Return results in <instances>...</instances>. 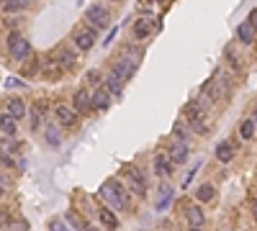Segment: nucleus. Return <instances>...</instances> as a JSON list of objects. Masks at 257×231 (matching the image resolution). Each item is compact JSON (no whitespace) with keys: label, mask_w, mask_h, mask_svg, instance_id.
I'll return each instance as SVG.
<instances>
[{"label":"nucleus","mask_w":257,"mask_h":231,"mask_svg":"<svg viewBox=\"0 0 257 231\" xmlns=\"http://www.w3.org/2000/svg\"><path fill=\"white\" fill-rule=\"evenodd\" d=\"M124 175L129 177V188L137 193V195H144L147 193V177L139 172L137 167H131V164H124Z\"/></svg>","instance_id":"423d86ee"},{"label":"nucleus","mask_w":257,"mask_h":231,"mask_svg":"<svg viewBox=\"0 0 257 231\" xmlns=\"http://www.w3.org/2000/svg\"><path fill=\"white\" fill-rule=\"evenodd\" d=\"M98 221H100L105 229H111V231L118 229V219H116V213H113L111 208H100V211H98Z\"/></svg>","instance_id":"6ab92c4d"},{"label":"nucleus","mask_w":257,"mask_h":231,"mask_svg":"<svg viewBox=\"0 0 257 231\" xmlns=\"http://www.w3.org/2000/svg\"><path fill=\"white\" fill-rule=\"evenodd\" d=\"M111 92L105 90V87H95V92L90 95V100H93V108H98V111H105V108L111 105Z\"/></svg>","instance_id":"ddd939ff"},{"label":"nucleus","mask_w":257,"mask_h":231,"mask_svg":"<svg viewBox=\"0 0 257 231\" xmlns=\"http://www.w3.org/2000/svg\"><path fill=\"white\" fill-rule=\"evenodd\" d=\"M65 219L70 221V226H72L75 231H90V224H87L85 219H80V216L75 213V211H67V216H65Z\"/></svg>","instance_id":"393cba45"},{"label":"nucleus","mask_w":257,"mask_h":231,"mask_svg":"<svg viewBox=\"0 0 257 231\" xmlns=\"http://www.w3.org/2000/svg\"><path fill=\"white\" fill-rule=\"evenodd\" d=\"M172 200H175V188H172V185H162V188H160V200H157L155 208L162 213V211H168L172 206Z\"/></svg>","instance_id":"9b49d317"},{"label":"nucleus","mask_w":257,"mask_h":231,"mask_svg":"<svg viewBox=\"0 0 257 231\" xmlns=\"http://www.w3.org/2000/svg\"><path fill=\"white\" fill-rule=\"evenodd\" d=\"M41 72H44V77H47V80H57V77L62 75V67L57 65V59H44Z\"/></svg>","instance_id":"412c9836"},{"label":"nucleus","mask_w":257,"mask_h":231,"mask_svg":"<svg viewBox=\"0 0 257 231\" xmlns=\"http://www.w3.org/2000/svg\"><path fill=\"white\" fill-rule=\"evenodd\" d=\"M85 82H87V85H93V87H100L103 77H100V72H98V70H90V72L85 75Z\"/></svg>","instance_id":"c756f323"},{"label":"nucleus","mask_w":257,"mask_h":231,"mask_svg":"<svg viewBox=\"0 0 257 231\" xmlns=\"http://www.w3.org/2000/svg\"><path fill=\"white\" fill-rule=\"evenodd\" d=\"M239 134H242V139H252L255 136V123L245 121V123H242V129H239Z\"/></svg>","instance_id":"2f4dec72"},{"label":"nucleus","mask_w":257,"mask_h":231,"mask_svg":"<svg viewBox=\"0 0 257 231\" xmlns=\"http://www.w3.org/2000/svg\"><path fill=\"white\" fill-rule=\"evenodd\" d=\"M100 198L108 203V208L113 211H126L129 208V193L126 188L121 185L118 180H108V182H103L100 185Z\"/></svg>","instance_id":"f257e3e1"},{"label":"nucleus","mask_w":257,"mask_h":231,"mask_svg":"<svg viewBox=\"0 0 257 231\" xmlns=\"http://www.w3.org/2000/svg\"><path fill=\"white\" fill-rule=\"evenodd\" d=\"M5 113H8L10 118H16V121H18V118H23V116L28 113V108H26V103H23L21 98H10V100H8V105H5Z\"/></svg>","instance_id":"4468645a"},{"label":"nucleus","mask_w":257,"mask_h":231,"mask_svg":"<svg viewBox=\"0 0 257 231\" xmlns=\"http://www.w3.org/2000/svg\"><path fill=\"white\" fill-rule=\"evenodd\" d=\"M116 34H118V28L113 26V31H108V39H105V41H103V46H111V41L116 39Z\"/></svg>","instance_id":"4c0bfd02"},{"label":"nucleus","mask_w":257,"mask_h":231,"mask_svg":"<svg viewBox=\"0 0 257 231\" xmlns=\"http://www.w3.org/2000/svg\"><path fill=\"white\" fill-rule=\"evenodd\" d=\"M3 195H5V190H3V188H0V198H3Z\"/></svg>","instance_id":"c03bdc74"},{"label":"nucleus","mask_w":257,"mask_h":231,"mask_svg":"<svg viewBox=\"0 0 257 231\" xmlns=\"http://www.w3.org/2000/svg\"><path fill=\"white\" fill-rule=\"evenodd\" d=\"M26 116H28V126H31V131H36V129L41 126V113L36 111V108H31Z\"/></svg>","instance_id":"c85d7f7f"},{"label":"nucleus","mask_w":257,"mask_h":231,"mask_svg":"<svg viewBox=\"0 0 257 231\" xmlns=\"http://www.w3.org/2000/svg\"><path fill=\"white\" fill-rule=\"evenodd\" d=\"M168 157H170L172 164H183V162L188 159V144H183V142H172Z\"/></svg>","instance_id":"f8f14e48"},{"label":"nucleus","mask_w":257,"mask_h":231,"mask_svg":"<svg viewBox=\"0 0 257 231\" xmlns=\"http://www.w3.org/2000/svg\"><path fill=\"white\" fill-rule=\"evenodd\" d=\"M95 31H90V28H85V31H75V46H78L80 52H87V49H93V44H95Z\"/></svg>","instance_id":"6e6552de"},{"label":"nucleus","mask_w":257,"mask_h":231,"mask_svg":"<svg viewBox=\"0 0 257 231\" xmlns=\"http://www.w3.org/2000/svg\"><path fill=\"white\" fill-rule=\"evenodd\" d=\"M172 162H170V157L165 152H157L155 154V169H157V175H162V177H170L172 175Z\"/></svg>","instance_id":"9d476101"},{"label":"nucleus","mask_w":257,"mask_h":231,"mask_svg":"<svg viewBox=\"0 0 257 231\" xmlns=\"http://www.w3.org/2000/svg\"><path fill=\"white\" fill-rule=\"evenodd\" d=\"M172 131H175V142H183V144H188V142H190V134H188V129H185V123H183V121H177Z\"/></svg>","instance_id":"cd10ccee"},{"label":"nucleus","mask_w":257,"mask_h":231,"mask_svg":"<svg viewBox=\"0 0 257 231\" xmlns=\"http://www.w3.org/2000/svg\"><path fill=\"white\" fill-rule=\"evenodd\" d=\"M5 87L10 90V87H26V82H21L18 77H8V82H5Z\"/></svg>","instance_id":"f704fd0d"},{"label":"nucleus","mask_w":257,"mask_h":231,"mask_svg":"<svg viewBox=\"0 0 257 231\" xmlns=\"http://www.w3.org/2000/svg\"><path fill=\"white\" fill-rule=\"evenodd\" d=\"M49 231H70V229H67V224H65L62 219H54V221L49 224Z\"/></svg>","instance_id":"72a5a7b5"},{"label":"nucleus","mask_w":257,"mask_h":231,"mask_svg":"<svg viewBox=\"0 0 257 231\" xmlns=\"http://www.w3.org/2000/svg\"><path fill=\"white\" fill-rule=\"evenodd\" d=\"M147 3H152V5H155V3H160V5H168L170 0H147Z\"/></svg>","instance_id":"ea45409f"},{"label":"nucleus","mask_w":257,"mask_h":231,"mask_svg":"<svg viewBox=\"0 0 257 231\" xmlns=\"http://www.w3.org/2000/svg\"><path fill=\"white\" fill-rule=\"evenodd\" d=\"M247 23L252 26V31L257 34V8H255V10H250V18H247Z\"/></svg>","instance_id":"c9c22d12"},{"label":"nucleus","mask_w":257,"mask_h":231,"mask_svg":"<svg viewBox=\"0 0 257 231\" xmlns=\"http://www.w3.org/2000/svg\"><path fill=\"white\" fill-rule=\"evenodd\" d=\"M250 121H252V123H255V129H257V111H255V113H252V118H250Z\"/></svg>","instance_id":"79ce46f5"},{"label":"nucleus","mask_w":257,"mask_h":231,"mask_svg":"<svg viewBox=\"0 0 257 231\" xmlns=\"http://www.w3.org/2000/svg\"><path fill=\"white\" fill-rule=\"evenodd\" d=\"M237 39H239L242 44H252V41L257 39V34L252 31V26L245 21V23H239V26H237Z\"/></svg>","instance_id":"4be33fe9"},{"label":"nucleus","mask_w":257,"mask_h":231,"mask_svg":"<svg viewBox=\"0 0 257 231\" xmlns=\"http://www.w3.org/2000/svg\"><path fill=\"white\" fill-rule=\"evenodd\" d=\"M113 72L126 82L129 77H134V72H137V59H134L129 52H121V57L116 59V65H113Z\"/></svg>","instance_id":"39448f33"},{"label":"nucleus","mask_w":257,"mask_h":231,"mask_svg":"<svg viewBox=\"0 0 257 231\" xmlns=\"http://www.w3.org/2000/svg\"><path fill=\"white\" fill-rule=\"evenodd\" d=\"M201 169V162H195V167L190 169V172L185 175V180H183V188H190V182H193V177H195V172Z\"/></svg>","instance_id":"473e14b6"},{"label":"nucleus","mask_w":257,"mask_h":231,"mask_svg":"<svg viewBox=\"0 0 257 231\" xmlns=\"http://www.w3.org/2000/svg\"><path fill=\"white\" fill-rule=\"evenodd\" d=\"M111 3H121V0H111Z\"/></svg>","instance_id":"49530a36"},{"label":"nucleus","mask_w":257,"mask_h":231,"mask_svg":"<svg viewBox=\"0 0 257 231\" xmlns=\"http://www.w3.org/2000/svg\"><path fill=\"white\" fill-rule=\"evenodd\" d=\"M8 157H10V154H5V152H3V149H0V164H3V162H5V159H8Z\"/></svg>","instance_id":"a19ab883"},{"label":"nucleus","mask_w":257,"mask_h":231,"mask_svg":"<svg viewBox=\"0 0 257 231\" xmlns=\"http://www.w3.org/2000/svg\"><path fill=\"white\" fill-rule=\"evenodd\" d=\"M216 195V188H214V185H211V182H206V185H201V188L198 190H195V198H198L201 200V203H208V200L211 198H214Z\"/></svg>","instance_id":"a878e982"},{"label":"nucleus","mask_w":257,"mask_h":231,"mask_svg":"<svg viewBox=\"0 0 257 231\" xmlns=\"http://www.w3.org/2000/svg\"><path fill=\"white\" fill-rule=\"evenodd\" d=\"M252 211H255V219H257V203H255V206H252Z\"/></svg>","instance_id":"37998d69"},{"label":"nucleus","mask_w":257,"mask_h":231,"mask_svg":"<svg viewBox=\"0 0 257 231\" xmlns=\"http://www.w3.org/2000/svg\"><path fill=\"white\" fill-rule=\"evenodd\" d=\"M31 5V0H3V10L5 13H21Z\"/></svg>","instance_id":"b1692460"},{"label":"nucleus","mask_w":257,"mask_h":231,"mask_svg":"<svg viewBox=\"0 0 257 231\" xmlns=\"http://www.w3.org/2000/svg\"><path fill=\"white\" fill-rule=\"evenodd\" d=\"M90 231H98V229H95V226H90Z\"/></svg>","instance_id":"a18cd8bd"},{"label":"nucleus","mask_w":257,"mask_h":231,"mask_svg":"<svg viewBox=\"0 0 257 231\" xmlns=\"http://www.w3.org/2000/svg\"><path fill=\"white\" fill-rule=\"evenodd\" d=\"M36 72H39V59H31L23 65V77H34Z\"/></svg>","instance_id":"7c9ffc66"},{"label":"nucleus","mask_w":257,"mask_h":231,"mask_svg":"<svg viewBox=\"0 0 257 231\" xmlns=\"http://www.w3.org/2000/svg\"><path fill=\"white\" fill-rule=\"evenodd\" d=\"M152 18H139L137 23H134V31H131V39H147L149 36V31H152Z\"/></svg>","instance_id":"dca6fc26"},{"label":"nucleus","mask_w":257,"mask_h":231,"mask_svg":"<svg viewBox=\"0 0 257 231\" xmlns=\"http://www.w3.org/2000/svg\"><path fill=\"white\" fill-rule=\"evenodd\" d=\"M0 188H3V190H8V188H10V180H8V175L3 172V169H0Z\"/></svg>","instance_id":"e433bc0d"},{"label":"nucleus","mask_w":257,"mask_h":231,"mask_svg":"<svg viewBox=\"0 0 257 231\" xmlns=\"http://www.w3.org/2000/svg\"><path fill=\"white\" fill-rule=\"evenodd\" d=\"M234 154H237V152H234V147H232L229 142L216 144V159H219V162H224V164H226V162H232V159H234Z\"/></svg>","instance_id":"aec40b11"},{"label":"nucleus","mask_w":257,"mask_h":231,"mask_svg":"<svg viewBox=\"0 0 257 231\" xmlns=\"http://www.w3.org/2000/svg\"><path fill=\"white\" fill-rule=\"evenodd\" d=\"M183 121L188 123V126L195 131V134H208V129H211V123H208V116H206V108L198 103V100H193V103H188L185 108H183Z\"/></svg>","instance_id":"f03ea898"},{"label":"nucleus","mask_w":257,"mask_h":231,"mask_svg":"<svg viewBox=\"0 0 257 231\" xmlns=\"http://www.w3.org/2000/svg\"><path fill=\"white\" fill-rule=\"evenodd\" d=\"M190 231H201V229H190Z\"/></svg>","instance_id":"de8ad7c7"},{"label":"nucleus","mask_w":257,"mask_h":231,"mask_svg":"<svg viewBox=\"0 0 257 231\" xmlns=\"http://www.w3.org/2000/svg\"><path fill=\"white\" fill-rule=\"evenodd\" d=\"M85 23L90 26V31H103V28H108L111 23V10L105 8V5H90L85 10Z\"/></svg>","instance_id":"7ed1b4c3"},{"label":"nucleus","mask_w":257,"mask_h":231,"mask_svg":"<svg viewBox=\"0 0 257 231\" xmlns=\"http://www.w3.org/2000/svg\"><path fill=\"white\" fill-rule=\"evenodd\" d=\"M5 224H8V213H5V211H0V231L5 229Z\"/></svg>","instance_id":"58836bf2"},{"label":"nucleus","mask_w":257,"mask_h":231,"mask_svg":"<svg viewBox=\"0 0 257 231\" xmlns=\"http://www.w3.org/2000/svg\"><path fill=\"white\" fill-rule=\"evenodd\" d=\"M105 90H108L111 95H121V90H124V80H121L113 70L105 75Z\"/></svg>","instance_id":"f3484780"},{"label":"nucleus","mask_w":257,"mask_h":231,"mask_svg":"<svg viewBox=\"0 0 257 231\" xmlns=\"http://www.w3.org/2000/svg\"><path fill=\"white\" fill-rule=\"evenodd\" d=\"M72 105H75V111H78V113H90V111H93L90 92H87L85 87H80L78 92H75V98H72Z\"/></svg>","instance_id":"0eeeda50"},{"label":"nucleus","mask_w":257,"mask_h":231,"mask_svg":"<svg viewBox=\"0 0 257 231\" xmlns=\"http://www.w3.org/2000/svg\"><path fill=\"white\" fill-rule=\"evenodd\" d=\"M8 52H10V57L16 62H26L28 57H31V41L13 31V34L8 36Z\"/></svg>","instance_id":"20e7f679"},{"label":"nucleus","mask_w":257,"mask_h":231,"mask_svg":"<svg viewBox=\"0 0 257 231\" xmlns=\"http://www.w3.org/2000/svg\"><path fill=\"white\" fill-rule=\"evenodd\" d=\"M16 129H18L16 118H10L8 113H0V131H3L5 136H16Z\"/></svg>","instance_id":"5701e85b"},{"label":"nucleus","mask_w":257,"mask_h":231,"mask_svg":"<svg viewBox=\"0 0 257 231\" xmlns=\"http://www.w3.org/2000/svg\"><path fill=\"white\" fill-rule=\"evenodd\" d=\"M185 219H188L190 229H201V226L206 224V216H203V211H201L198 206H188V208H185Z\"/></svg>","instance_id":"2eb2a0df"},{"label":"nucleus","mask_w":257,"mask_h":231,"mask_svg":"<svg viewBox=\"0 0 257 231\" xmlns=\"http://www.w3.org/2000/svg\"><path fill=\"white\" fill-rule=\"evenodd\" d=\"M44 136H47V142H49L52 147H59V144H62L59 129H57V126H52V123H47V129H44Z\"/></svg>","instance_id":"bb28decb"},{"label":"nucleus","mask_w":257,"mask_h":231,"mask_svg":"<svg viewBox=\"0 0 257 231\" xmlns=\"http://www.w3.org/2000/svg\"><path fill=\"white\" fill-rule=\"evenodd\" d=\"M54 118L59 121V126H75L78 113H75L70 105H57V108H54Z\"/></svg>","instance_id":"1a4fd4ad"},{"label":"nucleus","mask_w":257,"mask_h":231,"mask_svg":"<svg viewBox=\"0 0 257 231\" xmlns=\"http://www.w3.org/2000/svg\"><path fill=\"white\" fill-rule=\"evenodd\" d=\"M57 65L62 67V72H65V70H75V65H78V57H75L70 49H59V54H57Z\"/></svg>","instance_id":"a211bd4d"}]
</instances>
